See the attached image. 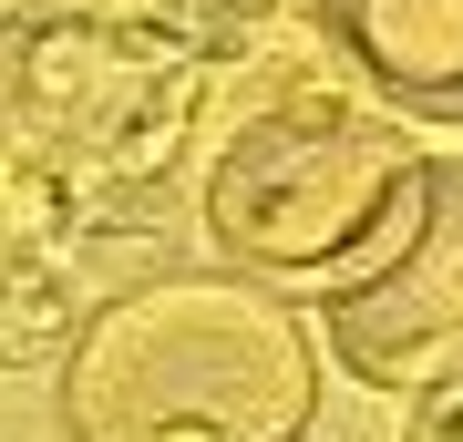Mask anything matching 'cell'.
Returning a JSON list of instances; mask_svg holds the SVG:
<instances>
[{"label":"cell","mask_w":463,"mask_h":442,"mask_svg":"<svg viewBox=\"0 0 463 442\" xmlns=\"http://www.w3.org/2000/svg\"><path fill=\"white\" fill-rule=\"evenodd\" d=\"M422 165L432 155L350 62H258L196 145L206 258L279 288H330L412 227Z\"/></svg>","instance_id":"cell-2"},{"label":"cell","mask_w":463,"mask_h":442,"mask_svg":"<svg viewBox=\"0 0 463 442\" xmlns=\"http://www.w3.org/2000/svg\"><path fill=\"white\" fill-rule=\"evenodd\" d=\"M319 340L361 391H402V401L463 371V155H432L412 227L371 268L319 288Z\"/></svg>","instance_id":"cell-4"},{"label":"cell","mask_w":463,"mask_h":442,"mask_svg":"<svg viewBox=\"0 0 463 442\" xmlns=\"http://www.w3.org/2000/svg\"><path fill=\"white\" fill-rule=\"evenodd\" d=\"M402 442H463V371H443V381H432V391L412 401Z\"/></svg>","instance_id":"cell-6"},{"label":"cell","mask_w":463,"mask_h":442,"mask_svg":"<svg viewBox=\"0 0 463 442\" xmlns=\"http://www.w3.org/2000/svg\"><path fill=\"white\" fill-rule=\"evenodd\" d=\"M319 350L279 278L155 268L62 340V442H309Z\"/></svg>","instance_id":"cell-3"},{"label":"cell","mask_w":463,"mask_h":442,"mask_svg":"<svg viewBox=\"0 0 463 442\" xmlns=\"http://www.w3.org/2000/svg\"><path fill=\"white\" fill-rule=\"evenodd\" d=\"M309 32L330 42L392 114L463 124V0H298Z\"/></svg>","instance_id":"cell-5"},{"label":"cell","mask_w":463,"mask_h":442,"mask_svg":"<svg viewBox=\"0 0 463 442\" xmlns=\"http://www.w3.org/2000/svg\"><path fill=\"white\" fill-rule=\"evenodd\" d=\"M288 0H11V196L21 216H114L196 145L227 72L258 62Z\"/></svg>","instance_id":"cell-1"}]
</instances>
